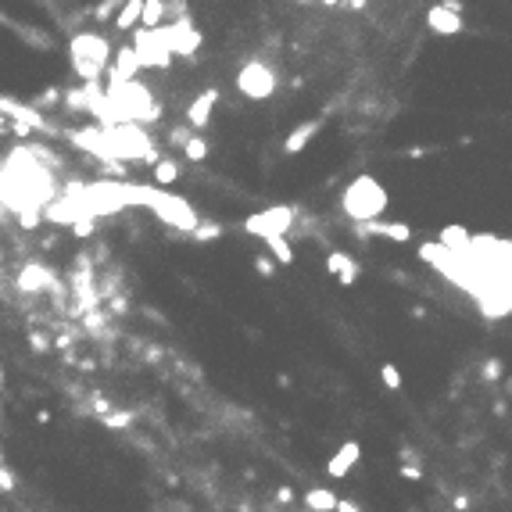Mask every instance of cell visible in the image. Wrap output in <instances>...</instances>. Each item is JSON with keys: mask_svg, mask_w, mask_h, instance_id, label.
<instances>
[{"mask_svg": "<svg viewBox=\"0 0 512 512\" xmlns=\"http://www.w3.org/2000/svg\"><path fill=\"white\" fill-rule=\"evenodd\" d=\"M305 505L312 509V512H333V505H337V495L330 487H312L308 495H305Z\"/></svg>", "mask_w": 512, "mask_h": 512, "instance_id": "ac0fdd59", "label": "cell"}, {"mask_svg": "<svg viewBox=\"0 0 512 512\" xmlns=\"http://www.w3.org/2000/svg\"><path fill=\"white\" fill-rule=\"evenodd\" d=\"M265 247H269V254H272V262H280V265H290V262H294V247H290L287 237H269Z\"/></svg>", "mask_w": 512, "mask_h": 512, "instance_id": "ffe728a7", "label": "cell"}, {"mask_svg": "<svg viewBox=\"0 0 512 512\" xmlns=\"http://www.w3.org/2000/svg\"><path fill=\"white\" fill-rule=\"evenodd\" d=\"M254 272L269 280V276H276V262H272V258H265V254H258V258H254Z\"/></svg>", "mask_w": 512, "mask_h": 512, "instance_id": "f1b7e54d", "label": "cell"}, {"mask_svg": "<svg viewBox=\"0 0 512 512\" xmlns=\"http://www.w3.org/2000/svg\"><path fill=\"white\" fill-rule=\"evenodd\" d=\"M94 226H97L94 219H79L72 229H76V237H90V233H94Z\"/></svg>", "mask_w": 512, "mask_h": 512, "instance_id": "836d02e7", "label": "cell"}, {"mask_svg": "<svg viewBox=\"0 0 512 512\" xmlns=\"http://www.w3.org/2000/svg\"><path fill=\"white\" fill-rule=\"evenodd\" d=\"M183 158H190V161H204V158H208V140H204L201 133H194V136L183 143Z\"/></svg>", "mask_w": 512, "mask_h": 512, "instance_id": "44dd1931", "label": "cell"}, {"mask_svg": "<svg viewBox=\"0 0 512 512\" xmlns=\"http://www.w3.org/2000/svg\"><path fill=\"white\" fill-rule=\"evenodd\" d=\"M0 391H4V366H0Z\"/></svg>", "mask_w": 512, "mask_h": 512, "instance_id": "60d3db41", "label": "cell"}, {"mask_svg": "<svg viewBox=\"0 0 512 512\" xmlns=\"http://www.w3.org/2000/svg\"><path fill=\"white\" fill-rule=\"evenodd\" d=\"M15 473H11V469L8 466H0V491H4V495H11V491H15Z\"/></svg>", "mask_w": 512, "mask_h": 512, "instance_id": "f546056e", "label": "cell"}, {"mask_svg": "<svg viewBox=\"0 0 512 512\" xmlns=\"http://www.w3.org/2000/svg\"><path fill=\"white\" fill-rule=\"evenodd\" d=\"M276 498H280V505H290L294 502V491L290 487H280V491H276Z\"/></svg>", "mask_w": 512, "mask_h": 512, "instance_id": "74e56055", "label": "cell"}, {"mask_svg": "<svg viewBox=\"0 0 512 512\" xmlns=\"http://www.w3.org/2000/svg\"><path fill=\"white\" fill-rule=\"evenodd\" d=\"M219 104V90L211 87V90H201L197 97H194V104L186 108V122L194 125V130H204V125L211 122V108Z\"/></svg>", "mask_w": 512, "mask_h": 512, "instance_id": "8fae6325", "label": "cell"}, {"mask_svg": "<svg viewBox=\"0 0 512 512\" xmlns=\"http://www.w3.org/2000/svg\"><path fill=\"white\" fill-rule=\"evenodd\" d=\"M61 100L69 104V112H90V97H87V90H61Z\"/></svg>", "mask_w": 512, "mask_h": 512, "instance_id": "603a6c76", "label": "cell"}, {"mask_svg": "<svg viewBox=\"0 0 512 512\" xmlns=\"http://www.w3.org/2000/svg\"><path fill=\"white\" fill-rule=\"evenodd\" d=\"M125 308H130V301H125V297H115V301H112V312H125Z\"/></svg>", "mask_w": 512, "mask_h": 512, "instance_id": "f35d334b", "label": "cell"}, {"mask_svg": "<svg viewBox=\"0 0 512 512\" xmlns=\"http://www.w3.org/2000/svg\"><path fill=\"white\" fill-rule=\"evenodd\" d=\"M133 423V416L130 412H108V416H100V426H108V430H125V426Z\"/></svg>", "mask_w": 512, "mask_h": 512, "instance_id": "d4e9b609", "label": "cell"}, {"mask_svg": "<svg viewBox=\"0 0 512 512\" xmlns=\"http://www.w3.org/2000/svg\"><path fill=\"white\" fill-rule=\"evenodd\" d=\"M398 477H401V480H419V477H423V469H419V466H401V469H398Z\"/></svg>", "mask_w": 512, "mask_h": 512, "instance_id": "e575fe53", "label": "cell"}, {"mask_svg": "<svg viewBox=\"0 0 512 512\" xmlns=\"http://www.w3.org/2000/svg\"><path fill=\"white\" fill-rule=\"evenodd\" d=\"M380 380H383L387 391H401V369L394 366V362H383L380 366Z\"/></svg>", "mask_w": 512, "mask_h": 512, "instance_id": "cb8c5ba5", "label": "cell"}, {"mask_svg": "<svg viewBox=\"0 0 512 512\" xmlns=\"http://www.w3.org/2000/svg\"><path fill=\"white\" fill-rule=\"evenodd\" d=\"M0 118H15L18 125H26V130H44V133H54L51 125L44 122L33 104H22V100H11V97H0Z\"/></svg>", "mask_w": 512, "mask_h": 512, "instance_id": "ba28073f", "label": "cell"}, {"mask_svg": "<svg viewBox=\"0 0 512 512\" xmlns=\"http://www.w3.org/2000/svg\"><path fill=\"white\" fill-rule=\"evenodd\" d=\"M444 251H452V254H466V247H469V229H462V226H444L441 229V240H437Z\"/></svg>", "mask_w": 512, "mask_h": 512, "instance_id": "9a60e30c", "label": "cell"}, {"mask_svg": "<svg viewBox=\"0 0 512 512\" xmlns=\"http://www.w3.org/2000/svg\"><path fill=\"white\" fill-rule=\"evenodd\" d=\"M165 11H168V4L165 0H143V8H140V29H158V26H165Z\"/></svg>", "mask_w": 512, "mask_h": 512, "instance_id": "2e32d148", "label": "cell"}, {"mask_svg": "<svg viewBox=\"0 0 512 512\" xmlns=\"http://www.w3.org/2000/svg\"><path fill=\"white\" fill-rule=\"evenodd\" d=\"M502 376V362L498 358H487V366H484V380H498Z\"/></svg>", "mask_w": 512, "mask_h": 512, "instance_id": "d6a6232c", "label": "cell"}, {"mask_svg": "<svg viewBox=\"0 0 512 512\" xmlns=\"http://www.w3.org/2000/svg\"><path fill=\"white\" fill-rule=\"evenodd\" d=\"M190 136H194V130H183V125H176L173 133H168V140H173V147H183Z\"/></svg>", "mask_w": 512, "mask_h": 512, "instance_id": "4dcf8cb0", "label": "cell"}, {"mask_svg": "<svg viewBox=\"0 0 512 512\" xmlns=\"http://www.w3.org/2000/svg\"><path fill=\"white\" fill-rule=\"evenodd\" d=\"M387 190H383L373 176H355L344 194H340V208L344 215L355 222V226H366V222H376L383 211H387Z\"/></svg>", "mask_w": 512, "mask_h": 512, "instance_id": "6da1fadb", "label": "cell"}, {"mask_svg": "<svg viewBox=\"0 0 512 512\" xmlns=\"http://www.w3.org/2000/svg\"><path fill=\"white\" fill-rule=\"evenodd\" d=\"M333 512H362L355 502H348V498H337V505H333Z\"/></svg>", "mask_w": 512, "mask_h": 512, "instance_id": "d590c367", "label": "cell"}, {"mask_svg": "<svg viewBox=\"0 0 512 512\" xmlns=\"http://www.w3.org/2000/svg\"><path fill=\"white\" fill-rule=\"evenodd\" d=\"M294 222H297V211H294L290 204H272V208H265V211H254V215H247V219H244V229L251 233V237L269 240V237H287V233L294 229Z\"/></svg>", "mask_w": 512, "mask_h": 512, "instance_id": "277c9868", "label": "cell"}, {"mask_svg": "<svg viewBox=\"0 0 512 512\" xmlns=\"http://www.w3.org/2000/svg\"><path fill=\"white\" fill-rule=\"evenodd\" d=\"M58 100H61V90H58V87H51V90H44V94H39V97L33 100V108H36V112H44V108H54Z\"/></svg>", "mask_w": 512, "mask_h": 512, "instance_id": "4316f807", "label": "cell"}, {"mask_svg": "<svg viewBox=\"0 0 512 512\" xmlns=\"http://www.w3.org/2000/svg\"><path fill=\"white\" fill-rule=\"evenodd\" d=\"M158 29H161V39H165V47H168V54H173V58H194L197 47L204 44L201 29H194V22H190L186 15L176 18L173 26H158Z\"/></svg>", "mask_w": 512, "mask_h": 512, "instance_id": "52a82bcc", "label": "cell"}, {"mask_svg": "<svg viewBox=\"0 0 512 512\" xmlns=\"http://www.w3.org/2000/svg\"><path fill=\"white\" fill-rule=\"evenodd\" d=\"M29 348H33L36 355H44L51 344H47V337H44V333H29Z\"/></svg>", "mask_w": 512, "mask_h": 512, "instance_id": "1f68e13d", "label": "cell"}, {"mask_svg": "<svg viewBox=\"0 0 512 512\" xmlns=\"http://www.w3.org/2000/svg\"><path fill=\"white\" fill-rule=\"evenodd\" d=\"M326 272H333V276H337V283H340V287H355V280H358L362 265L351 258V254H344V251H330V258H326Z\"/></svg>", "mask_w": 512, "mask_h": 512, "instance_id": "7c38bea8", "label": "cell"}, {"mask_svg": "<svg viewBox=\"0 0 512 512\" xmlns=\"http://www.w3.org/2000/svg\"><path fill=\"white\" fill-rule=\"evenodd\" d=\"M362 459V444L358 441H344L337 448V452L326 459V473L333 477V480H340V477H348L351 469H355V462Z\"/></svg>", "mask_w": 512, "mask_h": 512, "instance_id": "30bf717a", "label": "cell"}, {"mask_svg": "<svg viewBox=\"0 0 512 512\" xmlns=\"http://www.w3.org/2000/svg\"><path fill=\"white\" fill-rule=\"evenodd\" d=\"M426 26H430L434 33H441V36H455V33H462V15L448 11L444 4H437V8L426 11Z\"/></svg>", "mask_w": 512, "mask_h": 512, "instance_id": "4fadbf2b", "label": "cell"}, {"mask_svg": "<svg viewBox=\"0 0 512 512\" xmlns=\"http://www.w3.org/2000/svg\"><path fill=\"white\" fill-rule=\"evenodd\" d=\"M237 90L247 100H269L276 94V72L265 65V61H247V65L237 72Z\"/></svg>", "mask_w": 512, "mask_h": 512, "instance_id": "8992f818", "label": "cell"}, {"mask_svg": "<svg viewBox=\"0 0 512 512\" xmlns=\"http://www.w3.org/2000/svg\"><path fill=\"white\" fill-rule=\"evenodd\" d=\"M151 168H155V183H158V190L173 186V183L179 179V161H176V158H158Z\"/></svg>", "mask_w": 512, "mask_h": 512, "instance_id": "e0dca14e", "label": "cell"}, {"mask_svg": "<svg viewBox=\"0 0 512 512\" xmlns=\"http://www.w3.org/2000/svg\"><path fill=\"white\" fill-rule=\"evenodd\" d=\"M87 326H90V330L97 333V330L104 326V315H100V312H90V315H87Z\"/></svg>", "mask_w": 512, "mask_h": 512, "instance_id": "8d00e7d4", "label": "cell"}, {"mask_svg": "<svg viewBox=\"0 0 512 512\" xmlns=\"http://www.w3.org/2000/svg\"><path fill=\"white\" fill-rule=\"evenodd\" d=\"M147 208L155 211V215L165 222V226H173V229H183V233H194L201 215L194 211V204L183 201L179 194H173V190H151V201H147Z\"/></svg>", "mask_w": 512, "mask_h": 512, "instance_id": "3957f363", "label": "cell"}, {"mask_svg": "<svg viewBox=\"0 0 512 512\" xmlns=\"http://www.w3.org/2000/svg\"><path fill=\"white\" fill-rule=\"evenodd\" d=\"M319 130H323V122H319V118L301 122V125H297V130H290V136L283 140V151H287V155H301L305 147H308V140H312Z\"/></svg>", "mask_w": 512, "mask_h": 512, "instance_id": "5bb4252c", "label": "cell"}, {"mask_svg": "<svg viewBox=\"0 0 512 512\" xmlns=\"http://www.w3.org/2000/svg\"><path fill=\"white\" fill-rule=\"evenodd\" d=\"M0 26H8V29H15V22H11L8 15H0Z\"/></svg>", "mask_w": 512, "mask_h": 512, "instance_id": "ab89813d", "label": "cell"}, {"mask_svg": "<svg viewBox=\"0 0 512 512\" xmlns=\"http://www.w3.org/2000/svg\"><path fill=\"white\" fill-rule=\"evenodd\" d=\"M39 222H44L39 208H18V226H22V229H36Z\"/></svg>", "mask_w": 512, "mask_h": 512, "instance_id": "484cf974", "label": "cell"}, {"mask_svg": "<svg viewBox=\"0 0 512 512\" xmlns=\"http://www.w3.org/2000/svg\"><path fill=\"white\" fill-rule=\"evenodd\" d=\"M69 61L82 82H100L112 61V44L97 33H76L69 39Z\"/></svg>", "mask_w": 512, "mask_h": 512, "instance_id": "7a4b0ae2", "label": "cell"}, {"mask_svg": "<svg viewBox=\"0 0 512 512\" xmlns=\"http://www.w3.org/2000/svg\"><path fill=\"white\" fill-rule=\"evenodd\" d=\"M190 237H194L197 244H208V240H219L222 237V222H197V229L194 233H190Z\"/></svg>", "mask_w": 512, "mask_h": 512, "instance_id": "7402d4cb", "label": "cell"}, {"mask_svg": "<svg viewBox=\"0 0 512 512\" xmlns=\"http://www.w3.org/2000/svg\"><path fill=\"white\" fill-rule=\"evenodd\" d=\"M140 8H143V0H125V4H118V15H115V26L125 33V29H133L140 22Z\"/></svg>", "mask_w": 512, "mask_h": 512, "instance_id": "d6986e66", "label": "cell"}, {"mask_svg": "<svg viewBox=\"0 0 512 512\" xmlns=\"http://www.w3.org/2000/svg\"><path fill=\"white\" fill-rule=\"evenodd\" d=\"M130 47L140 61V69H158V72L173 69V54H168L165 39H161V29H136Z\"/></svg>", "mask_w": 512, "mask_h": 512, "instance_id": "5b68a950", "label": "cell"}, {"mask_svg": "<svg viewBox=\"0 0 512 512\" xmlns=\"http://www.w3.org/2000/svg\"><path fill=\"white\" fill-rule=\"evenodd\" d=\"M18 290H26V294L58 290V276H54V269H47V265L29 262V265H22V272H18Z\"/></svg>", "mask_w": 512, "mask_h": 512, "instance_id": "9c48e42d", "label": "cell"}, {"mask_svg": "<svg viewBox=\"0 0 512 512\" xmlns=\"http://www.w3.org/2000/svg\"><path fill=\"white\" fill-rule=\"evenodd\" d=\"M115 11H118L115 0H104V4H97V8H94V18H97V22H112Z\"/></svg>", "mask_w": 512, "mask_h": 512, "instance_id": "83f0119b", "label": "cell"}]
</instances>
